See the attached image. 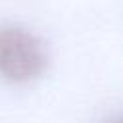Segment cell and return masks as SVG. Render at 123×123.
I'll list each match as a JSON object with an SVG mask.
<instances>
[{"instance_id":"6da1fadb","label":"cell","mask_w":123,"mask_h":123,"mask_svg":"<svg viewBox=\"0 0 123 123\" xmlns=\"http://www.w3.org/2000/svg\"><path fill=\"white\" fill-rule=\"evenodd\" d=\"M46 63L44 48L35 35L6 27L0 31V75L13 83H25L37 77Z\"/></svg>"},{"instance_id":"7a4b0ae2","label":"cell","mask_w":123,"mask_h":123,"mask_svg":"<svg viewBox=\"0 0 123 123\" xmlns=\"http://www.w3.org/2000/svg\"><path fill=\"white\" fill-rule=\"evenodd\" d=\"M113 123H123V117H121V119H117V121H113Z\"/></svg>"}]
</instances>
